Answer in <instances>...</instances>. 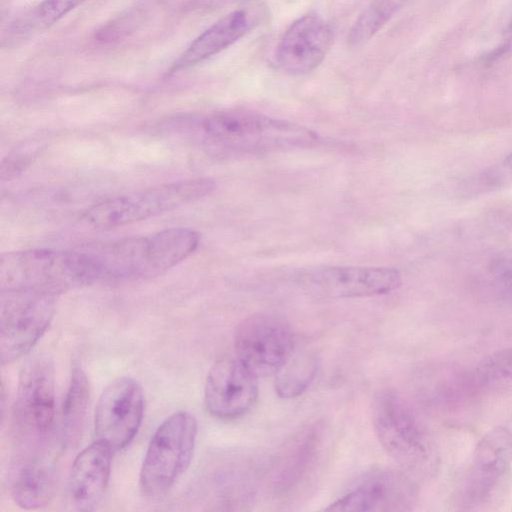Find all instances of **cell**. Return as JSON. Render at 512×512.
<instances>
[{"label":"cell","instance_id":"6da1fadb","mask_svg":"<svg viewBox=\"0 0 512 512\" xmlns=\"http://www.w3.org/2000/svg\"><path fill=\"white\" fill-rule=\"evenodd\" d=\"M199 234L189 228H170L150 235L118 239L82 249L95 281L149 279L159 276L190 256Z\"/></svg>","mask_w":512,"mask_h":512},{"label":"cell","instance_id":"7a4b0ae2","mask_svg":"<svg viewBox=\"0 0 512 512\" xmlns=\"http://www.w3.org/2000/svg\"><path fill=\"white\" fill-rule=\"evenodd\" d=\"M204 144L238 155H259L311 148L319 136L304 126L246 110L208 114L195 122Z\"/></svg>","mask_w":512,"mask_h":512},{"label":"cell","instance_id":"3957f363","mask_svg":"<svg viewBox=\"0 0 512 512\" xmlns=\"http://www.w3.org/2000/svg\"><path fill=\"white\" fill-rule=\"evenodd\" d=\"M95 282L91 262L82 250L31 249L3 253L0 290L36 289L61 292Z\"/></svg>","mask_w":512,"mask_h":512},{"label":"cell","instance_id":"277c9868","mask_svg":"<svg viewBox=\"0 0 512 512\" xmlns=\"http://www.w3.org/2000/svg\"><path fill=\"white\" fill-rule=\"evenodd\" d=\"M197 422L180 410L166 417L150 438L142 461V493L155 499L166 495L188 469L195 450Z\"/></svg>","mask_w":512,"mask_h":512},{"label":"cell","instance_id":"5b68a950","mask_svg":"<svg viewBox=\"0 0 512 512\" xmlns=\"http://www.w3.org/2000/svg\"><path fill=\"white\" fill-rule=\"evenodd\" d=\"M55 372L47 354L33 356L24 365L13 411L14 433L23 453L41 454L55 419Z\"/></svg>","mask_w":512,"mask_h":512},{"label":"cell","instance_id":"8992f818","mask_svg":"<svg viewBox=\"0 0 512 512\" xmlns=\"http://www.w3.org/2000/svg\"><path fill=\"white\" fill-rule=\"evenodd\" d=\"M216 187L211 178H193L166 183L102 201L84 214L96 228H112L171 211L210 194Z\"/></svg>","mask_w":512,"mask_h":512},{"label":"cell","instance_id":"52a82bcc","mask_svg":"<svg viewBox=\"0 0 512 512\" xmlns=\"http://www.w3.org/2000/svg\"><path fill=\"white\" fill-rule=\"evenodd\" d=\"M512 472V433L504 426L487 431L478 441L459 490L463 510H485L504 496Z\"/></svg>","mask_w":512,"mask_h":512},{"label":"cell","instance_id":"ba28073f","mask_svg":"<svg viewBox=\"0 0 512 512\" xmlns=\"http://www.w3.org/2000/svg\"><path fill=\"white\" fill-rule=\"evenodd\" d=\"M59 294L36 289L1 290V364L27 354L49 327Z\"/></svg>","mask_w":512,"mask_h":512},{"label":"cell","instance_id":"9c48e42d","mask_svg":"<svg viewBox=\"0 0 512 512\" xmlns=\"http://www.w3.org/2000/svg\"><path fill=\"white\" fill-rule=\"evenodd\" d=\"M372 425L385 452L403 469L419 471L430 460V444L417 415L396 391L382 390L372 408Z\"/></svg>","mask_w":512,"mask_h":512},{"label":"cell","instance_id":"30bf717a","mask_svg":"<svg viewBox=\"0 0 512 512\" xmlns=\"http://www.w3.org/2000/svg\"><path fill=\"white\" fill-rule=\"evenodd\" d=\"M236 356L257 376L276 374L295 350L292 329L282 316L255 313L234 334Z\"/></svg>","mask_w":512,"mask_h":512},{"label":"cell","instance_id":"8fae6325","mask_svg":"<svg viewBox=\"0 0 512 512\" xmlns=\"http://www.w3.org/2000/svg\"><path fill=\"white\" fill-rule=\"evenodd\" d=\"M145 397L138 381L119 377L101 393L94 412L97 440L113 452L127 447L143 421Z\"/></svg>","mask_w":512,"mask_h":512},{"label":"cell","instance_id":"7c38bea8","mask_svg":"<svg viewBox=\"0 0 512 512\" xmlns=\"http://www.w3.org/2000/svg\"><path fill=\"white\" fill-rule=\"evenodd\" d=\"M296 282L304 290L327 298H362L388 294L402 283L390 267L329 266L299 272Z\"/></svg>","mask_w":512,"mask_h":512},{"label":"cell","instance_id":"4fadbf2b","mask_svg":"<svg viewBox=\"0 0 512 512\" xmlns=\"http://www.w3.org/2000/svg\"><path fill=\"white\" fill-rule=\"evenodd\" d=\"M416 502V487L401 471L374 469L358 479L325 511H409Z\"/></svg>","mask_w":512,"mask_h":512},{"label":"cell","instance_id":"5bb4252c","mask_svg":"<svg viewBox=\"0 0 512 512\" xmlns=\"http://www.w3.org/2000/svg\"><path fill=\"white\" fill-rule=\"evenodd\" d=\"M257 378L236 355L220 358L209 370L205 382L207 411L223 420L242 417L257 401Z\"/></svg>","mask_w":512,"mask_h":512},{"label":"cell","instance_id":"9a60e30c","mask_svg":"<svg viewBox=\"0 0 512 512\" xmlns=\"http://www.w3.org/2000/svg\"><path fill=\"white\" fill-rule=\"evenodd\" d=\"M332 40L330 23L315 12L307 13L284 32L276 48V62L287 73H309L324 60Z\"/></svg>","mask_w":512,"mask_h":512},{"label":"cell","instance_id":"2e32d148","mask_svg":"<svg viewBox=\"0 0 512 512\" xmlns=\"http://www.w3.org/2000/svg\"><path fill=\"white\" fill-rule=\"evenodd\" d=\"M113 453L96 440L76 456L68 482V498L74 509L93 510L101 502L109 483Z\"/></svg>","mask_w":512,"mask_h":512},{"label":"cell","instance_id":"e0dca14e","mask_svg":"<svg viewBox=\"0 0 512 512\" xmlns=\"http://www.w3.org/2000/svg\"><path fill=\"white\" fill-rule=\"evenodd\" d=\"M324 437V428L317 423L292 441L274 472L272 489L275 495L288 497L301 487L319 460Z\"/></svg>","mask_w":512,"mask_h":512},{"label":"cell","instance_id":"ac0fdd59","mask_svg":"<svg viewBox=\"0 0 512 512\" xmlns=\"http://www.w3.org/2000/svg\"><path fill=\"white\" fill-rule=\"evenodd\" d=\"M13 501L27 510L47 506L55 490V474L41 454L23 453L13 464L8 477Z\"/></svg>","mask_w":512,"mask_h":512},{"label":"cell","instance_id":"d6986e66","mask_svg":"<svg viewBox=\"0 0 512 512\" xmlns=\"http://www.w3.org/2000/svg\"><path fill=\"white\" fill-rule=\"evenodd\" d=\"M249 15L244 10L233 11L200 34L172 64L170 71L189 68L228 48L250 29Z\"/></svg>","mask_w":512,"mask_h":512},{"label":"cell","instance_id":"ffe728a7","mask_svg":"<svg viewBox=\"0 0 512 512\" xmlns=\"http://www.w3.org/2000/svg\"><path fill=\"white\" fill-rule=\"evenodd\" d=\"M90 400V384L80 366H74L62 407L63 437L74 445L81 437Z\"/></svg>","mask_w":512,"mask_h":512},{"label":"cell","instance_id":"44dd1931","mask_svg":"<svg viewBox=\"0 0 512 512\" xmlns=\"http://www.w3.org/2000/svg\"><path fill=\"white\" fill-rule=\"evenodd\" d=\"M319 360L314 352L293 351L275 374V392L283 399H292L306 391L316 376Z\"/></svg>","mask_w":512,"mask_h":512},{"label":"cell","instance_id":"7402d4cb","mask_svg":"<svg viewBox=\"0 0 512 512\" xmlns=\"http://www.w3.org/2000/svg\"><path fill=\"white\" fill-rule=\"evenodd\" d=\"M398 0H373L358 16L348 34L351 46H360L369 41L392 17Z\"/></svg>","mask_w":512,"mask_h":512},{"label":"cell","instance_id":"603a6c76","mask_svg":"<svg viewBox=\"0 0 512 512\" xmlns=\"http://www.w3.org/2000/svg\"><path fill=\"white\" fill-rule=\"evenodd\" d=\"M44 145L40 141H28L13 149L2 161L1 179L17 177L41 154Z\"/></svg>","mask_w":512,"mask_h":512},{"label":"cell","instance_id":"cb8c5ba5","mask_svg":"<svg viewBox=\"0 0 512 512\" xmlns=\"http://www.w3.org/2000/svg\"><path fill=\"white\" fill-rule=\"evenodd\" d=\"M85 1L43 0L35 9L32 19L39 26H51Z\"/></svg>","mask_w":512,"mask_h":512},{"label":"cell","instance_id":"d4e9b609","mask_svg":"<svg viewBox=\"0 0 512 512\" xmlns=\"http://www.w3.org/2000/svg\"><path fill=\"white\" fill-rule=\"evenodd\" d=\"M478 371L485 378L512 380V348L487 356L479 364Z\"/></svg>","mask_w":512,"mask_h":512},{"label":"cell","instance_id":"484cf974","mask_svg":"<svg viewBox=\"0 0 512 512\" xmlns=\"http://www.w3.org/2000/svg\"><path fill=\"white\" fill-rule=\"evenodd\" d=\"M480 182L488 189L491 186L497 187L512 182V152L489 171L483 173Z\"/></svg>","mask_w":512,"mask_h":512},{"label":"cell","instance_id":"4316f807","mask_svg":"<svg viewBox=\"0 0 512 512\" xmlns=\"http://www.w3.org/2000/svg\"><path fill=\"white\" fill-rule=\"evenodd\" d=\"M496 290L501 299L512 306V267L500 272L496 280Z\"/></svg>","mask_w":512,"mask_h":512},{"label":"cell","instance_id":"83f0119b","mask_svg":"<svg viewBox=\"0 0 512 512\" xmlns=\"http://www.w3.org/2000/svg\"><path fill=\"white\" fill-rule=\"evenodd\" d=\"M508 35H509V42L512 41V21L510 23V26H509V30H508Z\"/></svg>","mask_w":512,"mask_h":512}]
</instances>
